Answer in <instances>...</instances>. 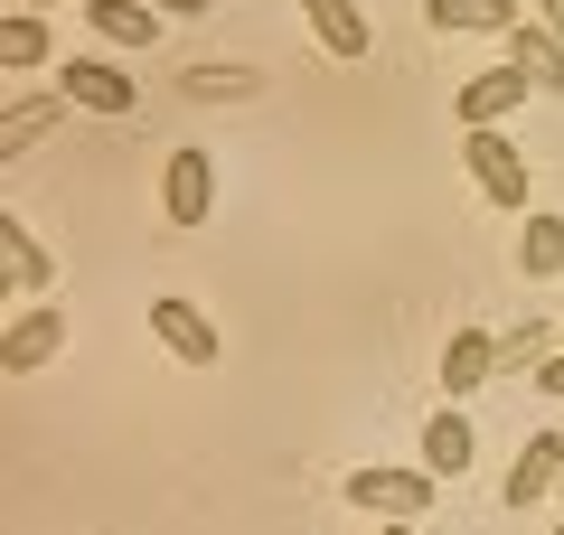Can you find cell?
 I'll use <instances>...</instances> for the list:
<instances>
[{
	"mask_svg": "<svg viewBox=\"0 0 564 535\" xmlns=\"http://www.w3.org/2000/svg\"><path fill=\"white\" fill-rule=\"evenodd\" d=\"M545 489H564V433H536L518 460H508V516H518V507H536Z\"/></svg>",
	"mask_w": 564,
	"mask_h": 535,
	"instance_id": "9",
	"label": "cell"
},
{
	"mask_svg": "<svg viewBox=\"0 0 564 535\" xmlns=\"http://www.w3.org/2000/svg\"><path fill=\"white\" fill-rule=\"evenodd\" d=\"M423 20L452 29V39H508L518 10H508V0H423Z\"/></svg>",
	"mask_w": 564,
	"mask_h": 535,
	"instance_id": "13",
	"label": "cell"
},
{
	"mask_svg": "<svg viewBox=\"0 0 564 535\" xmlns=\"http://www.w3.org/2000/svg\"><path fill=\"white\" fill-rule=\"evenodd\" d=\"M527 95H536V85H527V66H518V57H499V66H480V76H462L452 113H462V132H489V122H508Z\"/></svg>",
	"mask_w": 564,
	"mask_h": 535,
	"instance_id": "3",
	"label": "cell"
},
{
	"mask_svg": "<svg viewBox=\"0 0 564 535\" xmlns=\"http://www.w3.org/2000/svg\"><path fill=\"white\" fill-rule=\"evenodd\" d=\"M29 10H57V0H29Z\"/></svg>",
	"mask_w": 564,
	"mask_h": 535,
	"instance_id": "24",
	"label": "cell"
},
{
	"mask_svg": "<svg viewBox=\"0 0 564 535\" xmlns=\"http://www.w3.org/2000/svg\"><path fill=\"white\" fill-rule=\"evenodd\" d=\"M0 66H10V76L47 66V20L39 10H10V20H0Z\"/></svg>",
	"mask_w": 564,
	"mask_h": 535,
	"instance_id": "17",
	"label": "cell"
},
{
	"mask_svg": "<svg viewBox=\"0 0 564 535\" xmlns=\"http://www.w3.org/2000/svg\"><path fill=\"white\" fill-rule=\"evenodd\" d=\"M433 489H443L433 470H358V479H348V507L386 516V526H414V516L433 507Z\"/></svg>",
	"mask_w": 564,
	"mask_h": 535,
	"instance_id": "2",
	"label": "cell"
},
{
	"mask_svg": "<svg viewBox=\"0 0 564 535\" xmlns=\"http://www.w3.org/2000/svg\"><path fill=\"white\" fill-rule=\"evenodd\" d=\"M151 329H161V348H170V357H188V367H217V348H226L217 319H207L198 301H180V292L151 301Z\"/></svg>",
	"mask_w": 564,
	"mask_h": 535,
	"instance_id": "6",
	"label": "cell"
},
{
	"mask_svg": "<svg viewBox=\"0 0 564 535\" xmlns=\"http://www.w3.org/2000/svg\"><path fill=\"white\" fill-rule=\"evenodd\" d=\"M462 160H470V178H480V198H489V207L527 217V160H518V141H508V122L470 132V141H462Z\"/></svg>",
	"mask_w": 564,
	"mask_h": 535,
	"instance_id": "1",
	"label": "cell"
},
{
	"mask_svg": "<svg viewBox=\"0 0 564 535\" xmlns=\"http://www.w3.org/2000/svg\"><path fill=\"white\" fill-rule=\"evenodd\" d=\"M302 10H311V39H321L329 57H367V39H377V29H367L358 0H302Z\"/></svg>",
	"mask_w": 564,
	"mask_h": 535,
	"instance_id": "14",
	"label": "cell"
},
{
	"mask_svg": "<svg viewBox=\"0 0 564 535\" xmlns=\"http://www.w3.org/2000/svg\"><path fill=\"white\" fill-rule=\"evenodd\" d=\"M188 95H198V103H245V95H254V76H245V66H198Z\"/></svg>",
	"mask_w": 564,
	"mask_h": 535,
	"instance_id": "19",
	"label": "cell"
},
{
	"mask_svg": "<svg viewBox=\"0 0 564 535\" xmlns=\"http://www.w3.org/2000/svg\"><path fill=\"white\" fill-rule=\"evenodd\" d=\"M508 57L527 66V85H536V95H564V39L545 20H518L508 29Z\"/></svg>",
	"mask_w": 564,
	"mask_h": 535,
	"instance_id": "11",
	"label": "cell"
},
{
	"mask_svg": "<svg viewBox=\"0 0 564 535\" xmlns=\"http://www.w3.org/2000/svg\"><path fill=\"white\" fill-rule=\"evenodd\" d=\"M536 385H545V395H564V357H545V367H536Z\"/></svg>",
	"mask_w": 564,
	"mask_h": 535,
	"instance_id": "22",
	"label": "cell"
},
{
	"mask_svg": "<svg viewBox=\"0 0 564 535\" xmlns=\"http://www.w3.org/2000/svg\"><path fill=\"white\" fill-rule=\"evenodd\" d=\"M536 357H545V329H536V319H527V329H508V338H499V367H536Z\"/></svg>",
	"mask_w": 564,
	"mask_h": 535,
	"instance_id": "20",
	"label": "cell"
},
{
	"mask_svg": "<svg viewBox=\"0 0 564 535\" xmlns=\"http://www.w3.org/2000/svg\"><path fill=\"white\" fill-rule=\"evenodd\" d=\"M489 376H499V338H489V329H452V348H443V395L462 404V395H480Z\"/></svg>",
	"mask_w": 564,
	"mask_h": 535,
	"instance_id": "10",
	"label": "cell"
},
{
	"mask_svg": "<svg viewBox=\"0 0 564 535\" xmlns=\"http://www.w3.org/2000/svg\"><path fill=\"white\" fill-rule=\"evenodd\" d=\"M518 263H527L536 282H555V273H564V217L527 207V226H518Z\"/></svg>",
	"mask_w": 564,
	"mask_h": 535,
	"instance_id": "16",
	"label": "cell"
},
{
	"mask_svg": "<svg viewBox=\"0 0 564 535\" xmlns=\"http://www.w3.org/2000/svg\"><path fill=\"white\" fill-rule=\"evenodd\" d=\"M386 535H414V526H386Z\"/></svg>",
	"mask_w": 564,
	"mask_h": 535,
	"instance_id": "25",
	"label": "cell"
},
{
	"mask_svg": "<svg viewBox=\"0 0 564 535\" xmlns=\"http://www.w3.org/2000/svg\"><path fill=\"white\" fill-rule=\"evenodd\" d=\"M57 348H66V310H57V292H47L39 310H10V338H0V367H10V376L47 367Z\"/></svg>",
	"mask_w": 564,
	"mask_h": 535,
	"instance_id": "5",
	"label": "cell"
},
{
	"mask_svg": "<svg viewBox=\"0 0 564 535\" xmlns=\"http://www.w3.org/2000/svg\"><path fill=\"white\" fill-rule=\"evenodd\" d=\"M57 95L85 103V113H141V85L104 57H57Z\"/></svg>",
	"mask_w": 564,
	"mask_h": 535,
	"instance_id": "4",
	"label": "cell"
},
{
	"mask_svg": "<svg viewBox=\"0 0 564 535\" xmlns=\"http://www.w3.org/2000/svg\"><path fill=\"white\" fill-rule=\"evenodd\" d=\"M0 254H10V273H0V301H29V292H57V263H47V244L29 236L10 207H0Z\"/></svg>",
	"mask_w": 564,
	"mask_h": 535,
	"instance_id": "8",
	"label": "cell"
},
{
	"mask_svg": "<svg viewBox=\"0 0 564 535\" xmlns=\"http://www.w3.org/2000/svg\"><path fill=\"white\" fill-rule=\"evenodd\" d=\"M536 20H545V29H555V39H564V0H536Z\"/></svg>",
	"mask_w": 564,
	"mask_h": 535,
	"instance_id": "23",
	"label": "cell"
},
{
	"mask_svg": "<svg viewBox=\"0 0 564 535\" xmlns=\"http://www.w3.org/2000/svg\"><path fill=\"white\" fill-rule=\"evenodd\" d=\"M470 460H480V441H470V423H462V404H443V414L423 423V470H433V479H462Z\"/></svg>",
	"mask_w": 564,
	"mask_h": 535,
	"instance_id": "12",
	"label": "cell"
},
{
	"mask_svg": "<svg viewBox=\"0 0 564 535\" xmlns=\"http://www.w3.org/2000/svg\"><path fill=\"white\" fill-rule=\"evenodd\" d=\"M95 39L104 47H151L161 39V10L151 0H95Z\"/></svg>",
	"mask_w": 564,
	"mask_h": 535,
	"instance_id": "15",
	"label": "cell"
},
{
	"mask_svg": "<svg viewBox=\"0 0 564 535\" xmlns=\"http://www.w3.org/2000/svg\"><path fill=\"white\" fill-rule=\"evenodd\" d=\"M57 113H66V95H57V85H47V95H29V103H10V113H0V151H29V141H39Z\"/></svg>",
	"mask_w": 564,
	"mask_h": 535,
	"instance_id": "18",
	"label": "cell"
},
{
	"mask_svg": "<svg viewBox=\"0 0 564 535\" xmlns=\"http://www.w3.org/2000/svg\"><path fill=\"white\" fill-rule=\"evenodd\" d=\"M207 207H217V170H207V151H170V170H161V217H170V226H207Z\"/></svg>",
	"mask_w": 564,
	"mask_h": 535,
	"instance_id": "7",
	"label": "cell"
},
{
	"mask_svg": "<svg viewBox=\"0 0 564 535\" xmlns=\"http://www.w3.org/2000/svg\"><path fill=\"white\" fill-rule=\"evenodd\" d=\"M151 10H161V20H207L217 0H151Z\"/></svg>",
	"mask_w": 564,
	"mask_h": 535,
	"instance_id": "21",
	"label": "cell"
}]
</instances>
